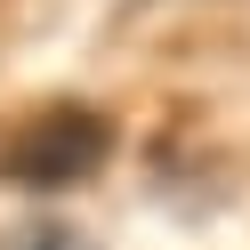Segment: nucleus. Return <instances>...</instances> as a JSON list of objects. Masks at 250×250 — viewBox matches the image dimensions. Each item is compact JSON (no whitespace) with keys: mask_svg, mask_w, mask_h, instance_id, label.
Instances as JSON below:
<instances>
[{"mask_svg":"<svg viewBox=\"0 0 250 250\" xmlns=\"http://www.w3.org/2000/svg\"><path fill=\"white\" fill-rule=\"evenodd\" d=\"M105 153H113V121L97 113V105H41V113H24L17 129L0 137V186H24V194H65V186L97 178Z\"/></svg>","mask_w":250,"mask_h":250,"instance_id":"1","label":"nucleus"},{"mask_svg":"<svg viewBox=\"0 0 250 250\" xmlns=\"http://www.w3.org/2000/svg\"><path fill=\"white\" fill-rule=\"evenodd\" d=\"M0 250H105V242L89 226H73V218H17L0 234Z\"/></svg>","mask_w":250,"mask_h":250,"instance_id":"2","label":"nucleus"}]
</instances>
